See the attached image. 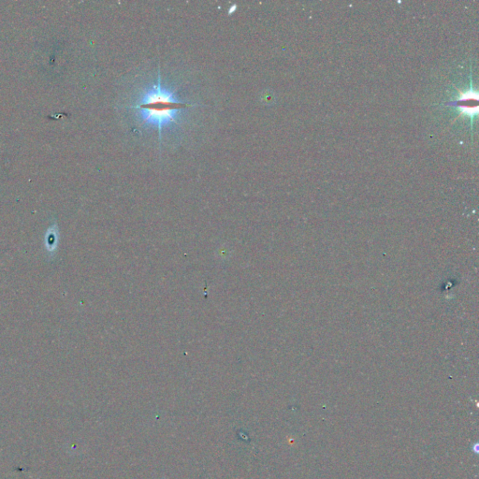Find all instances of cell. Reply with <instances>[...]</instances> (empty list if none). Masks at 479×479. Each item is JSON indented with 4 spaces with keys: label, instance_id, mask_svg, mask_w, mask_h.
I'll list each match as a JSON object with an SVG mask.
<instances>
[{
    "label": "cell",
    "instance_id": "3957f363",
    "mask_svg": "<svg viewBox=\"0 0 479 479\" xmlns=\"http://www.w3.org/2000/svg\"><path fill=\"white\" fill-rule=\"evenodd\" d=\"M230 8H231V9H229V14H230V13H232V12H233V11H234L235 10L237 9V5H233L232 7H230Z\"/></svg>",
    "mask_w": 479,
    "mask_h": 479
},
{
    "label": "cell",
    "instance_id": "6da1fadb",
    "mask_svg": "<svg viewBox=\"0 0 479 479\" xmlns=\"http://www.w3.org/2000/svg\"><path fill=\"white\" fill-rule=\"evenodd\" d=\"M188 106L177 101L173 93L163 89L158 84L140 99L135 108L139 110L140 117L145 123L157 127L161 134L162 128L175 122L179 111Z\"/></svg>",
    "mask_w": 479,
    "mask_h": 479
},
{
    "label": "cell",
    "instance_id": "7a4b0ae2",
    "mask_svg": "<svg viewBox=\"0 0 479 479\" xmlns=\"http://www.w3.org/2000/svg\"><path fill=\"white\" fill-rule=\"evenodd\" d=\"M477 92L471 88L465 92H461L459 101L453 102V104H458V107L461 109L462 114L473 119L477 113Z\"/></svg>",
    "mask_w": 479,
    "mask_h": 479
}]
</instances>
